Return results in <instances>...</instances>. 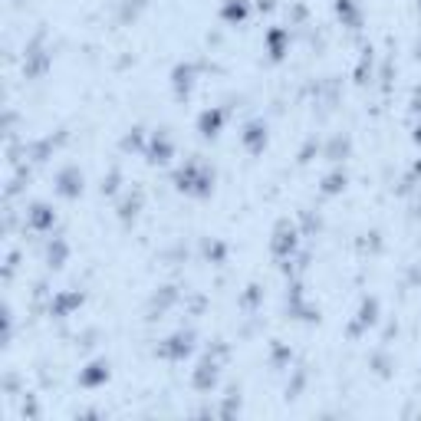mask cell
I'll return each instance as SVG.
<instances>
[{"label":"cell","instance_id":"8fae6325","mask_svg":"<svg viewBox=\"0 0 421 421\" xmlns=\"http://www.w3.org/2000/svg\"><path fill=\"white\" fill-rule=\"evenodd\" d=\"M198 369H201V372L194 375V385H198V389H210V385L218 382V362H214V359H204Z\"/></svg>","mask_w":421,"mask_h":421},{"label":"cell","instance_id":"30bf717a","mask_svg":"<svg viewBox=\"0 0 421 421\" xmlns=\"http://www.w3.org/2000/svg\"><path fill=\"white\" fill-rule=\"evenodd\" d=\"M247 13H250L247 0H227V4L220 7V17L227 20V23H244V20H247Z\"/></svg>","mask_w":421,"mask_h":421},{"label":"cell","instance_id":"277c9868","mask_svg":"<svg viewBox=\"0 0 421 421\" xmlns=\"http://www.w3.org/2000/svg\"><path fill=\"white\" fill-rule=\"evenodd\" d=\"M293 247H297V234H293V227L283 220L277 227V234H273V254H277V257H290Z\"/></svg>","mask_w":421,"mask_h":421},{"label":"cell","instance_id":"7c38bea8","mask_svg":"<svg viewBox=\"0 0 421 421\" xmlns=\"http://www.w3.org/2000/svg\"><path fill=\"white\" fill-rule=\"evenodd\" d=\"M83 303V293H59L57 297V307H49L57 316H69V309Z\"/></svg>","mask_w":421,"mask_h":421},{"label":"cell","instance_id":"52a82bcc","mask_svg":"<svg viewBox=\"0 0 421 421\" xmlns=\"http://www.w3.org/2000/svg\"><path fill=\"white\" fill-rule=\"evenodd\" d=\"M27 220L33 230H49L53 227V220H57V214L49 210V204H33V208L27 210Z\"/></svg>","mask_w":421,"mask_h":421},{"label":"cell","instance_id":"8992f818","mask_svg":"<svg viewBox=\"0 0 421 421\" xmlns=\"http://www.w3.org/2000/svg\"><path fill=\"white\" fill-rule=\"evenodd\" d=\"M172 152H174V145H172V138L165 132H155L152 135V145H148V162H168L172 158Z\"/></svg>","mask_w":421,"mask_h":421},{"label":"cell","instance_id":"9a60e30c","mask_svg":"<svg viewBox=\"0 0 421 421\" xmlns=\"http://www.w3.org/2000/svg\"><path fill=\"white\" fill-rule=\"evenodd\" d=\"M63 260H66V244L57 240V247H49V267H63Z\"/></svg>","mask_w":421,"mask_h":421},{"label":"cell","instance_id":"3957f363","mask_svg":"<svg viewBox=\"0 0 421 421\" xmlns=\"http://www.w3.org/2000/svg\"><path fill=\"white\" fill-rule=\"evenodd\" d=\"M191 345H194L191 333H174L172 339L162 345V355H165V359H184V355L191 352Z\"/></svg>","mask_w":421,"mask_h":421},{"label":"cell","instance_id":"4fadbf2b","mask_svg":"<svg viewBox=\"0 0 421 421\" xmlns=\"http://www.w3.org/2000/svg\"><path fill=\"white\" fill-rule=\"evenodd\" d=\"M99 379H109V365L105 362H93L89 372H83V385H96Z\"/></svg>","mask_w":421,"mask_h":421},{"label":"cell","instance_id":"5b68a950","mask_svg":"<svg viewBox=\"0 0 421 421\" xmlns=\"http://www.w3.org/2000/svg\"><path fill=\"white\" fill-rule=\"evenodd\" d=\"M244 145H247V152H263L267 148V125L263 122H250L247 129H244Z\"/></svg>","mask_w":421,"mask_h":421},{"label":"cell","instance_id":"9c48e42d","mask_svg":"<svg viewBox=\"0 0 421 421\" xmlns=\"http://www.w3.org/2000/svg\"><path fill=\"white\" fill-rule=\"evenodd\" d=\"M174 93L178 96H191V89H194V66L191 63H184V66L174 69Z\"/></svg>","mask_w":421,"mask_h":421},{"label":"cell","instance_id":"5bb4252c","mask_svg":"<svg viewBox=\"0 0 421 421\" xmlns=\"http://www.w3.org/2000/svg\"><path fill=\"white\" fill-rule=\"evenodd\" d=\"M283 37H287V33H283V30H270V37H267V43H270V57L273 59H280L283 57Z\"/></svg>","mask_w":421,"mask_h":421},{"label":"cell","instance_id":"6da1fadb","mask_svg":"<svg viewBox=\"0 0 421 421\" xmlns=\"http://www.w3.org/2000/svg\"><path fill=\"white\" fill-rule=\"evenodd\" d=\"M174 188L184 194H191V198H204V194H210V188H214V172L201 162H188L174 174Z\"/></svg>","mask_w":421,"mask_h":421},{"label":"cell","instance_id":"2e32d148","mask_svg":"<svg viewBox=\"0 0 421 421\" xmlns=\"http://www.w3.org/2000/svg\"><path fill=\"white\" fill-rule=\"evenodd\" d=\"M343 188H345V174H329V178H326L323 191L326 194H336V191H343Z\"/></svg>","mask_w":421,"mask_h":421},{"label":"cell","instance_id":"7a4b0ae2","mask_svg":"<svg viewBox=\"0 0 421 421\" xmlns=\"http://www.w3.org/2000/svg\"><path fill=\"white\" fill-rule=\"evenodd\" d=\"M57 191L63 198H79L83 194V172L79 168H63L57 174Z\"/></svg>","mask_w":421,"mask_h":421},{"label":"cell","instance_id":"ba28073f","mask_svg":"<svg viewBox=\"0 0 421 421\" xmlns=\"http://www.w3.org/2000/svg\"><path fill=\"white\" fill-rule=\"evenodd\" d=\"M220 125H224V112H220V109H208V112L198 119V132H201L204 138H214V135L220 132Z\"/></svg>","mask_w":421,"mask_h":421}]
</instances>
